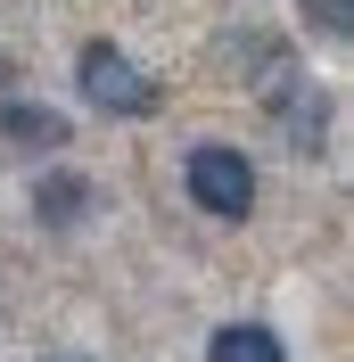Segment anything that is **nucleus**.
<instances>
[{"mask_svg": "<svg viewBox=\"0 0 354 362\" xmlns=\"http://www.w3.org/2000/svg\"><path fill=\"white\" fill-rule=\"evenodd\" d=\"M33 206H42V223H83V206H91V181H74V173H42Z\"/></svg>", "mask_w": 354, "mask_h": 362, "instance_id": "obj_5", "label": "nucleus"}, {"mask_svg": "<svg viewBox=\"0 0 354 362\" xmlns=\"http://www.w3.org/2000/svg\"><path fill=\"white\" fill-rule=\"evenodd\" d=\"M206 362H288L280 329H264V321H222L215 346H206Z\"/></svg>", "mask_w": 354, "mask_h": 362, "instance_id": "obj_3", "label": "nucleus"}, {"mask_svg": "<svg viewBox=\"0 0 354 362\" xmlns=\"http://www.w3.org/2000/svg\"><path fill=\"white\" fill-rule=\"evenodd\" d=\"M305 17L330 33V42H346V17H354V0H305Z\"/></svg>", "mask_w": 354, "mask_h": 362, "instance_id": "obj_6", "label": "nucleus"}, {"mask_svg": "<svg viewBox=\"0 0 354 362\" xmlns=\"http://www.w3.org/2000/svg\"><path fill=\"white\" fill-rule=\"evenodd\" d=\"M58 362H83V354H58Z\"/></svg>", "mask_w": 354, "mask_h": 362, "instance_id": "obj_7", "label": "nucleus"}, {"mask_svg": "<svg viewBox=\"0 0 354 362\" xmlns=\"http://www.w3.org/2000/svg\"><path fill=\"white\" fill-rule=\"evenodd\" d=\"M0 132H8V140H33V148H67L74 124H67L58 107H33V99H17V107H0Z\"/></svg>", "mask_w": 354, "mask_h": 362, "instance_id": "obj_4", "label": "nucleus"}, {"mask_svg": "<svg viewBox=\"0 0 354 362\" xmlns=\"http://www.w3.org/2000/svg\"><path fill=\"white\" fill-rule=\"evenodd\" d=\"M190 198H198L206 214H222V223H247V206H256V165H247V148H231V140L190 148Z\"/></svg>", "mask_w": 354, "mask_h": 362, "instance_id": "obj_1", "label": "nucleus"}, {"mask_svg": "<svg viewBox=\"0 0 354 362\" xmlns=\"http://www.w3.org/2000/svg\"><path fill=\"white\" fill-rule=\"evenodd\" d=\"M74 74H83V99H91V107H108V115H156V83L115 42H83V66H74Z\"/></svg>", "mask_w": 354, "mask_h": 362, "instance_id": "obj_2", "label": "nucleus"}]
</instances>
